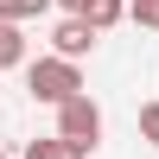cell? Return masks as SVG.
Listing matches in <instances>:
<instances>
[{"instance_id": "6da1fadb", "label": "cell", "mask_w": 159, "mask_h": 159, "mask_svg": "<svg viewBox=\"0 0 159 159\" xmlns=\"http://www.w3.org/2000/svg\"><path fill=\"white\" fill-rule=\"evenodd\" d=\"M25 89H32V102H51V108H57V102H70L76 89H83V70L51 51V57H38L32 70H25Z\"/></svg>"}, {"instance_id": "7a4b0ae2", "label": "cell", "mask_w": 159, "mask_h": 159, "mask_svg": "<svg viewBox=\"0 0 159 159\" xmlns=\"http://www.w3.org/2000/svg\"><path fill=\"white\" fill-rule=\"evenodd\" d=\"M57 134L70 140V147H83V153H96V140H102V108L76 89L70 102H57Z\"/></svg>"}, {"instance_id": "3957f363", "label": "cell", "mask_w": 159, "mask_h": 159, "mask_svg": "<svg viewBox=\"0 0 159 159\" xmlns=\"http://www.w3.org/2000/svg\"><path fill=\"white\" fill-rule=\"evenodd\" d=\"M96 25H89V19H76V13H70V19H57V32H51V51H57V57H89V51H96Z\"/></svg>"}, {"instance_id": "277c9868", "label": "cell", "mask_w": 159, "mask_h": 159, "mask_svg": "<svg viewBox=\"0 0 159 159\" xmlns=\"http://www.w3.org/2000/svg\"><path fill=\"white\" fill-rule=\"evenodd\" d=\"M19 159H89L83 147H70L64 134H45V140H25V153Z\"/></svg>"}, {"instance_id": "5b68a950", "label": "cell", "mask_w": 159, "mask_h": 159, "mask_svg": "<svg viewBox=\"0 0 159 159\" xmlns=\"http://www.w3.org/2000/svg\"><path fill=\"white\" fill-rule=\"evenodd\" d=\"M76 19H89L96 32H108V25L127 19V0H83V13H76Z\"/></svg>"}, {"instance_id": "8992f818", "label": "cell", "mask_w": 159, "mask_h": 159, "mask_svg": "<svg viewBox=\"0 0 159 159\" xmlns=\"http://www.w3.org/2000/svg\"><path fill=\"white\" fill-rule=\"evenodd\" d=\"M13 64H25V32L19 19H0V70H13Z\"/></svg>"}, {"instance_id": "52a82bcc", "label": "cell", "mask_w": 159, "mask_h": 159, "mask_svg": "<svg viewBox=\"0 0 159 159\" xmlns=\"http://www.w3.org/2000/svg\"><path fill=\"white\" fill-rule=\"evenodd\" d=\"M45 7H57V0H0V19H32Z\"/></svg>"}, {"instance_id": "ba28073f", "label": "cell", "mask_w": 159, "mask_h": 159, "mask_svg": "<svg viewBox=\"0 0 159 159\" xmlns=\"http://www.w3.org/2000/svg\"><path fill=\"white\" fill-rule=\"evenodd\" d=\"M127 19L147 25V32H159V0H127Z\"/></svg>"}, {"instance_id": "9c48e42d", "label": "cell", "mask_w": 159, "mask_h": 159, "mask_svg": "<svg viewBox=\"0 0 159 159\" xmlns=\"http://www.w3.org/2000/svg\"><path fill=\"white\" fill-rule=\"evenodd\" d=\"M140 140L159 147V102H140Z\"/></svg>"}, {"instance_id": "30bf717a", "label": "cell", "mask_w": 159, "mask_h": 159, "mask_svg": "<svg viewBox=\"0 0 159 159\" xmlns=\"http://www.w3.org/2000/svg\"><path fill=\"white\" fill-rule=\"evenodd\" d=\"M57 7H64V13H83V0H57Z\"/></svg>"}, {"instance_id": "8fae6325", "label": "cell", "mask_w": 159, "mask_h": 159, "mask_svg": "<svg viewBox=\"0 0 159 159\" xmlns=\"http://www.w3.org/2000/svg\"><path fill=\"white\" fill-rule=\"evenodd\" d=\"M0 159H7V153H0Z\"/></svg>"}]
</instances>
